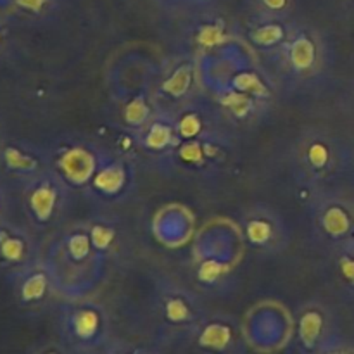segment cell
Instances as JSON below:
<instances>
[{
  "instance_id": "1",
  "label": "cell",
  "mask_w": 354,
  "mask_h": 354,
  "mask_svg": "<svg viewBox=\"0 0 354 354\" xmlns=\"http://www.w3.org/2000/svg\"><path fill=\"white\" fill-rule=\"evenodd\" d=\"M104 320L102 315L93 308H82L73 311L66 320V335L71 348L76 351H93L102 342Z\"/></svg>"
},
{
  "instance_id": "2",
  "label": "cell",
  "mask_w": 354,
  "mask_h": 354,
  "mask_svg": "<svg viewBox=\"0 0 354 354\" xmlns=\"http://www.w3.org/2000/svg\"><path fill=\"white\" fill-rule=\"evenodd\" d=\"M30 256V241L26 235L12 223L0 221V266L17 268L24 266Z\"/></svg>"
},
{
  "instance_id": "3",
  "label": "cell",
  "mask_w": 354,
  "mask_h": 354,
  "mask_svg": "<svg viewBox=\"0 0 354 354\" xmlns=\"http://www.w3.org/2000/svg\"><path fill=\"white\" fill-rule=\"evenodd\" d=\"M197 346L206 354H235L237 337L234 327L225 322H211L204 325L197 335Z\"/></svg>"
},
{
  "instance_id": "4",
  "label": "cell",
  "mask_w": 354,
  "mask_h": 354,
  "mask_svg": "<svg viewBox=\"0 0 354 354\" xmlns=\"http://www.w3.org/2000/svg\"><path fill=\"white\" fill-rule=\"evenodd\" d=\"M297 337L303 351L306 354H317L322 346L330 341L327 335V322L318 310H310L301 315L299 325H297Z\"/></svg>"
},
{
  "instance_id": "5",
  "label": "cell",
  "mask_w": 354,
  "mask_h": 354,
  "mask_svg": "<svg viewBox=\"0 0 354 354\" xmlns=\"http://www.w3.org/2000/svg\"><path fill=\"white\" fill-rule=\"evenodd\" d=\"M0 165L10 175L30 176L38 171L40 159L23 145L2 144V147H0Z\"/></svg>"
},
{
  "instance_id": "6",
  "label": "cell",
  "mask_w": 354,
  "mask_h": 354,
  "mask_svg": "<svg viewBox=\"0 0 354 354\" xmlns=\"http://www.w3.org/2000/svg\"><path fill=\"white\" fill-rule=\"evenodd\" d=\"M59 168L73 183H85L95 173V159L85 149H69L59 159Z\"/></svg>"
},
{
  "instance_id": "7",
  "label": "cell",
  "mask_w": 354,
  "mask_h": 354,
  "mask_svg": "<svg viewBox=\"0 0 354 354\" xmlns=\"http://www.w3.org/2000/svg\"><path fill=\"white\" fill-rule=\"evenodd\" d=\"M55 204H57V190L45 180L35 183L28 192L26 206L38 223H47L50 220L55 211Z\"/></svg>"
},
{
  "instance_id": "8",
  "label": "cell",
  "mask_w": 354,
  "mask_h": 354,
  "mask_svg": "<svg viewBox=\"0 0 354 354\" xmlns=\"http://www.w3.org/2000/svg\"><path fill=\"white\" fill-rule=\"evenodd\" d=\"M48 292V279L40 270H28L17 279L16 296L23 306H33L45 299Z\"/></svg>"
},
{
  "instance_id": "9",
  "label": "cell",
  "mask_w": 354,
  "mask_h": 354,
  "mask_svg": "<svg viewBox=\"0 0 354 354\" xmlns=\"http://www.w3.org/2000/svg\"><path fill=\"white\" fill-rule=\"evenodd\" d=\"M353 220L348 211L341 206H332L324 216V228L332 237H344L351 232Z\"/></svg>"
},
{
  "instance_id": "10",
  "label": "cell",
  "mask_w": 354,
  "mask_h": 354,
  "mask_svg": "<svg viewBox=\"0 0 354 354\" xmlns=\"http://www.w3.org/2000/svg\"><path fill=\"white\" fill-rule=\"evenodd\" d=\"M95 187L106 194H116L120 192L121 187L124 185V171L120 166H109V168L102 169L95 175L93 180Z\"/></svg>"
},
{
  "instance_id": "11",
  "label": "cell",
  "mask_w": 354,
  "mask_h": 354,
  "mask_svg": "<svg viewBox=\"0 0 354 354\" xmlns=\"http://www.w3.org/2000/svg\"><path fill=\"white\" fill-rule=\"evenodd\" d=\"M290 59L297 69H308L315 62V45L308 38H297L290 48Z\"/></svg>"
},
{
  "instance_id": "12",
  "label": "cell",
  "mask_w": 354,
  "mask_h": 354,
  "mask_svg": "<svg viewBox=\"0 0 354 354\" xmlns=\"http://www.w3.org/2000/svg\"><path fill=\"white\" fill-rule=\"evenodd\" d=\"M165 318L173 325H183L192 320L194 311L185 301L180 297H173L165 303Z\"/></svg>"
},
{
  "instance_id": "13",
  "label": "cell",
  "mask_w": 354,
  "mask_h": 354,
  "mask_svg": "<svg viewBox=\"0 0 354 354\" xmlns=\"http://www.w3.org/2000/svg\"><path fill=\"white\" fill-rule=\"evenodd\" d=\"M190 80H192V75H190L189 69L182 68L178 69V71L173 73L171 78L166 80V82L162 83V90H166V92L171 93V95L180 97L189 90Z\"/></svg>"
},
{
  "instance_id": "14",
  "label": "cell",
  "mask_w": 354,
  "mask_h": 354,
  "mask_svg": "<svg viewBox=\"0 0 354 354\" xmlns=\"http://www.w3.org/2000/svg\"><path fill=\"white\" fill-rule=\"evenodd\" d=\"M169 142H171V131H169V128L165 127V124H154L151 128V131H149L145 144H147V147L154 149V151H161Z\"/></svg>"
},
{
  "instance_id": "15",
  "label": "cell",
  "mask_w": 354,
  "mask_h": 354,
  "mask_svg": "<svg viewBox=\"0 0 354 354\" xmlns=\"http://www.w3.org/2000/svg\"><path fill=\"white\" fill-rule=\"evenodd\" d=\"M149 116V109L142 99H133L124 109V120L130 124H142Z\"/></svg>"
},
{
  "instance_id": "16",
  "label": "cell",
  "mask_w": 354,
  "mask_h": 354,
  "mask_svg": "<svg viewBox=\"0 0 354 354\" xmlns=\"http://www.w3.org/2000/svg\"><path fill=\"white\" fill-rule=\"evenodd\" d=\"M90 245H92V242H90V239L83 234L73 235V237L68 241L69 254H71V258L76 259V261H80V259L88 256Z\"/></svg>"
},
{
  "instance_id": "17",
  "label": "cell",
  "mask_w": 354,
  "mask_h": 354,
  "mask_svg": "<svg viewBox=\"0 0 354 354\" xmlns=\"http://www.w3.org/2000/svg\"><path fill=\"white\" fill-rule=\"evenodd\" d=\"M283 30L279 24H266L259 30L254 31V40L261 45H273L279 40H282Z\"/></svg>"
},
{
  "instance_id": "18",
  "label": "cell",
  "mask_w": 354,
  "mask_h": 354,
  "mask_svg": "<svg viewBox=\"0 0 354 354\" xmlns=\"http://www.w3.org/2000/svg\"><path fill=\"white\" fill-rule=\"evenodd\" d=\"M248 235L249 241L254 242V244H265L270 239V235H272V227L261 220L251 221L248 227Z\"/></svg>"
},
{
  "instance_id": "19",
  "label": "cell",
  "mask_w": 354,
  "mask_h": 354,
  "mask_svg": "<svg viewBox=\"0 0 354 354\" xmlns=\"http://www.w3.org/2000/svg\"><path fill=\"white\" fill-rule=\"evenodd\" d=\"M235 86L241 92H254L256 95H261L265 93V88L261 85V80H258V76L249 75V73H244V75H239L235 78Z\"/></svg>"
},
{
  "instance_id": "20",
  "label": "cell",
  "mask_w": 354,
  "mask_h": 354,
  "mask_svg": "<svg viewBox=\"0 0 354 354\" xmlns=\"http://www.w3.org/2000/svg\"><path fill=\"white\" fill-rule=\"evenodd\" d=\"M223 104L234 111L235 116H245L249 113V106H251L244 93H230V95L225 97Z\"/></svg>"
},
{
  "instance_id": "21",
  "label": "cell",
  "mask_w": 354,
  "mask_h": 354,
  "mask_svg": "<svg viewBox=\"0 0 354 354\" xmlns=\"http://www.w3.org/2000/svg\"><path fill=\"white\" fill-rule=\"evenodd\" d=\"M114 234L111 228L102 227V225H97L92 228V234H90V241L95 245L97 249H106L109 248V244L113 242Z\"/></svg>"
},
{
  "instance_id": "22",
  "label": "cell",
  "mask_w": 354,
  "mask_h": 354,
  "mask_svg": "<svg viewBox=\"0 0 354 354\" xmlns=\"http://www.w3.org/2000/svg\"><path fill=\"white\" fill-rule=\"evenodd\" d=\"M47 3L48 0H12L14 9L24 14H33V16L40 14Z\"/></svg>"
},
{
  "instance_id": "23",
  "label": "cell",
  "mask_w": 354,
  "mask_h": 354,
  "mask_svg": "<svg viewBox=\"0 0 354 354\" xmlns=\"http://www.w3.org/2000/svg\"><path fill=\"white\" fill-rule=\"evenodd\" d=\"M308 158H310L311 165H313L315 168H324L328 162L330 154H328V149L325 147L324 144H313L310 147V152H308Z\"/></svg>"
},
{
  "instance_id": "24",
  "label": "cell",
  "mask_w": 354,
  "mask_h": 354,
  "mask_svg": "<svg viewBox=\"0 0 354 354\" xmlns=\"http://www.w3.org/2000/svg\"><path fill=\"white\" fill-rule=\"evenodd\" d=\"M180 131H182L183 137L187 138L196 137V135L201 131L199 118L194 116V114H187V116H183L182 121H180Z\"/></svg>"
},
{
  "instance_id": "25",
  "label": "cell",
  "mask_w": 354,
  "mask_h": 354,
  "mask_svg": "<svg viewBox=\"0 0 354 354\" xmlns=\"http://www.w3.org/2000/svg\"><path fill=\"white\" fill-rule=\"evenodd\" d=\"M221 37H223V33L218 26H204L199 33V44L211 47V45L220 44Z\"/></svg>"
},
{
  "instance_id": "26",
  "label": "cell",
  "mask_w": 354,
  "mask_h": 354,
  "mask_svg": "<svg viewBox=\"0 0 354 354\" xmlns=\"http://www.w3.org/2000/svg\"><path fill=\"white\" fill-rule=\"evenodd\" d=\"M221 275V265L218 261H206L203 266H201L199 277L203 282H214L218 277Z\"/></svg>"
},
{
  "instance_id": "27",
  "label": "cell",
  "mask_w": 354,
  "mask_h": 354,
  "mask_svg": "<svg viewBox=\"0 0 354 354\" xmlns=\"http://www.w3.org/2000/svg\"><path fill=\"white\" fill-rule=\"evenodd\" d=\"M180 156H182L183 161L189 162H201L203 161V149L197 144H187L185 147L180 151Z\"/></svg>"
},
{
  "instance_id": "28",
  "label": "cell",
  "mask_w": 354,
  "mask_h": 354,
  "mask_svg": "<svg viewBox=\"0 0 354 354\" xmlns=\"http://www.w3.org/2000/svg\"><path fill=\"white\" fill-rule=\"evenodd\" d=\"M317 354H351V353H349L344 346L339 344L335 339H330V341H327L324 346H322L320 351Z\"/></svg>"
},
{
  "instance_id": "29",
  "label": "cell",
  "mask_w": 354,
  "mask_h": 354,
  "mask_svg": "<svg viewBox=\"0 0 354 354\" xmlns=\"http://www.w3.org/2000/svg\"><path fill=\"white\" fill-rule=\"evenodd\" d=\"M341 272L349 283H354V258H344L341 261Z\"/></svg>"
},
{
  "instance_id": "30",
  "label": "cell",
  "mask_w": 354,
  "mask_h": 354,
  "mask_svg": "<svg viewBox=\"0 0 354 354\" xmlns=\"http://www.w3.org/2000/svg\"><path fill=\"white\" fill-rule=\"evenodd\" d=\"M106 354H147L138 348H128V346H114V348L107 349Z\"/></svg>"
},
{
  "instance_id": "31",
  "label": "cell",
  "mask_w": 354,
  "mask_h": 354,
  "mask_svg": "<svg viewBox=\"0 0 354 354\" xmlns=\"http://www.w3.org/2000/svg\"><path fill=\"white\" fill-rule=\"evenodd\" d=\"M7 204H9V199H7V192L2 185H0V221L6 220V211H7Z\"/></svg>"
},
{
  "instance_id": "32",
  "label": "cell",
  "mask_w": 354,
  "mask_h": 354,
  "mask_svg": "<svg viewBox=\"0 0 354 354\" xmlns=\"http://www.w3.org/2000/svg\"><path fill=\"white\" fill-rule=\"evenodd\" d=\"M263 3L273 10H280L287 6V0H263Z\"/></svg>"
},
{
  "instance_id": "33",
  "label": "cell",
  "mask_w": 354,
  "mask_h": 354,
  "mask_svg": "<svg viewBox=\"0 0 354 354\" xmlns=\"http://www.w3.org/2000/svg\"><path fill=\"white\" fill-rule=\"evenodd\" d=\"M6 41H7L6 28H3V24H0V57H2L3 48H6Z\"/></svg>"
},
{
  "instance_id": "34",
  "label": "cell",
  "mask_w": 354,
  "mask_h": 354,
  "mask_svg": "<svg viewBox=\"0 0 354 354\" xmlns=\"http://www.w3.org/2000/svg\"><path fill=\"white\" fill-rule=\"evenodd\" d=\"M40 354H62V353L59 351V349H54V348H50V349H45V351H41Z\"/></svg>"
},
{
  "instance_id": "35",
  "label": "cell",
  "mask_w": 354,
  "mask_h": 354,
  "mask_svg": "<svg viewBox=\"0 0 354 354\" xmlns=\"http://www.w3.org/2000/svg\"><path fill=\"white\" fill-rule=\"evenodd\" d=\"M2 121H0V147H2Z\"/></svg>"
}]
</instances>
